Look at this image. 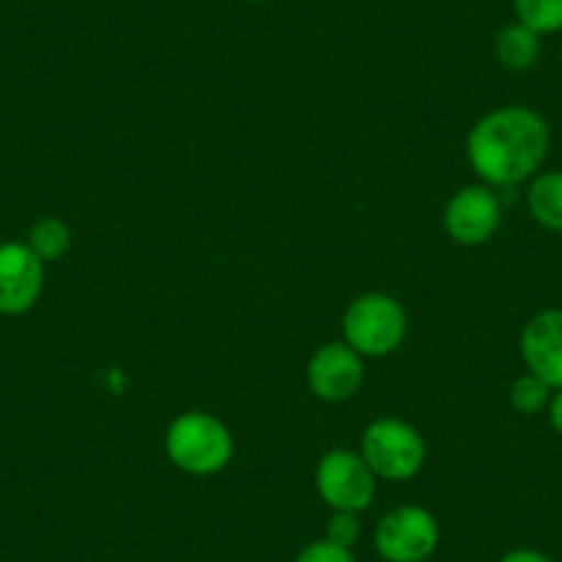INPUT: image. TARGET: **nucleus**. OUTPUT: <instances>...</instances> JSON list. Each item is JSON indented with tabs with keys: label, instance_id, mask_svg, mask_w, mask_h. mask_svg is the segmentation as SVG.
Instances as JSON below:
<instances>
[{
	"label": "nucleus",
	"instance_id": "f257e3e1",
	"mask_svg": "<svg viewBox=\"0 0 562 562\" xmlns=\"http://www.w3.org/2000/svg\"><path fill=\"white\" fill-rule=\"evenodd\" d=\"M551 133L538 111L505 105L485 113L472 127L467 155L474 175L494 188H513L532 180L549 155Z\"/></svg>",
	"mask_w": 562,
	"mask_h": 562
},
{
	"label": "nucleus",
	"instance_id": "f03ea898",
	"mask_svg": "<svg viewBox=\"0 0 562 562\" xmlns=\"http://www.w3.org/2000/svg\"><path fill=\"white\" fill-rule=\"evenodd\" d=\"M166 456L177 469L196 477H210L226 469L235 456V441L226 425L204 411H188L171 422L166 434Z\"/></svg>",
	"mask_w": 562,
	"mask_h": 562
},
{
	"label": "nucleus",
	"instance_id": "7ed1b4c3",
	"mask_svg": "<svg viewBox=\"0 0 562 562\" xmlns=\"http://www.w3.org/2000/svg\"><path fill=\"white\" fill-rule=\"evenodd\" d=\"M408 331V317L397 299L383 293H367L348 306L342 317L345 342L359 356H389L400 348Z\"/></svg>",
	"mask_w": 562,
	"mask_h": 562
},
{
	"label": "nucleus",
	"instance_id": "20e7f679",
	"mask_svg": "<svg viewBox=\"0 0 562 562\" xmlns=\"http://www.w3.org/2000/svg\"><path fill=\"white\" fill-rule=\"evenodd\" d=\"M361 458L372 474L392 483L416 477L425 467V441L419 430L403 419H375L361 436Z\"/></svg>",
	"mask_w": 562,
	"mask_h": 562
},
{
	"label": "nucleus",
	"instance_id": "39448f33",
	"mask_svg": "<svg viewBox=\"0 0 562 562\" xmlns=\"http://www.w3.org/2000/svg\"><path fill=\"white\" fill-rule=\"evenodd\" d=\"M439 540V521L419 505L394 507L375 527V551L383 562H428Z\"/></svg>",
	"mask_w": 562,
	"mask_h": 562
},
{
	"label": "nucleus",
	"instance_id": "423d86ee",
	"mask_svg": "<svg viewBox=\"0 0 562 562\" xmlns=\"http://www.w3.org/2000/svg\"><path fill=\"white\" fill-rule=\"evenodd\" d=\"M375 474L367 467L361 452L331 450L321 458L315 472V485L321 499L331 510L361 513L375 496Z\"/></svg>",
	"mask_w": 562,
	"mask_h": 562
},
{
	"label": "nucleus",
	"instance_id": "0eeeda50",
	"mask_svg": "<svg viewBox=\"0 0 562 562\" xmlns=\"http://www.w3.org/2000/svg\"><path fill=\"white\" fill-rule=\"evenodd\" d=\"M45 290V262L29 243H0V315L20 317L31 312Z\"/></svg>",
	"mask_w": 562,
	"mask_h": 562
},
{
	"label": "nucleus",
	"instance_id": "6e6552de",
	"mask_svg": "<svg viewBox=\"0 0 562 562\" xmlns=\"http://www.w3.org/2000/svg\"><path fill=\"white\" fill-rule=\"evenodd\" d=\"M502 224V202L488 186H469L445 210L447 235L461 246H483Z\"/></svg>",
	"mask_w": 562,
	"mask_h": 562
},
{
	"label": "nucleus",
	"instance_id": "1a4fd4ad",
	"mask_svg": "<svg viewBox=\"0 0 562 562\" xmlns=\"http://www.w3.org/2000/svg\"><path fill=\"white\" fill-rule=\"evenodd\" d=\"M306 381L315 397L326 403H342L353 397L364 383V364L348 342H328L317 348L310 359Z\"/></svg>",
	"mask_w": 562,
	"mask_h": 562
},
{
	"label": "nucleus",
	"instance_id": "9d476101",
	"mask_svg": "<svg viewBox=\"0 0 562 562\" xmlns=\"http://www.w3.org/2000/svg\"><path fill=\"white\" fill-rule=\"evenodd\" d=\"M521 359L532 375L562 389V310H543L524 326Z\"/></svg>",
	"mask_w": 562,
	"mask_h": 562
},
{
	"label": "nucleus",
	"instance_id": "9b49d317",
	"mask_svg": "<svg viewBox=\"0 0 562 562\" xmlns=\"http://www.w3.org/2000/svg\"><path fill=\"white\" fill-rule=\"evenodd\" d=\"M527 210L543 229L562 232V171L532 177L527 188Z\"/></svg>",
	"mask_w": 562,
	"mask_h": 562
},
{
	"label": "nucleus",
	"instance_id": "f8f14e48",
	"mask_svg": "<svg viewBox=\"0 0 562 562\" xmlns=\"http://www.w3.org/2000/svg\"><path fill=\"white\" fill-rule=\"evenodd\" d=\"M494 53L502 67L513 69V72L532 69L540 58V34H535L532 29L516 20L496 34Z\"/></svg>",
	"mask_w": 562,
	"mask_h": 562
},
{
	"label": "nucleus",
	"instance_id": "ddd939ff",
	"mask_svg": "<svg viewBox=\"0 0 562 562\" xmlns=\"http://www.w3.org/2000/svg\"><path fill=\"white\" fill-rule=\"evenodd\" d=\"M31 251L42 259V262H58L61 257H67L69 246H72V232L64 224L61 218H53V215H45V218L34 221L29 229Z\"/></svg>",
	"mask_w": 562,
	"mask_h": 562
},
{
	"label": "nucleus",
	"instance_id": "4468645a",
	"mask_svg": "<svg viewBox=\"0 0 562 562\" xmlns=\"http://www.w3.org/2000/svg\"><path fill=\"white\" fill-rule=\"evenodd\" d=\"M513 12L518 23L540 36L562 31V0H513Z\"/></svg>",
	"mask_w": 562,
	"mask_h": 562
},
{
	"label": "nucleus",
	"instance_id": "2eb2a0df",
	"mask_svg": "<svg viewBox=\"0 0 562 562\" xmlns=\"http://www.w3.org/2000/svg\"><path fill=\"white\" fill-rule=\"evenodd\" d=\"M551 394L554 389L549 383L540 381L538 375L527 372V375H518L510 386V405L518 411L521 416H535L540 411L549 408Z\"/></svg>",
	"mask_w": 562,
	"mask_h": 562
},
{
	"label": "nucleus",
	"instance_id": "dca6fc26",
	"mask_svg": "<svg viewBox=\"0 0 562 562\" xmlns=\"http://www.w3.org/2000/svg\"><path fill=\"white\" fill-rule=\"evenodd\" d=\"M323 538L331 540V543H337V546H345V549H353L356 540L361 538L359 513L334 510V516L328 518V527H326V535H323Z\"/></svg>",
	"mask_w": 562,
	"mask_h": 562
},
{
	"label": "nucleus",
	"instance_id": "f3484780",
	"mask_svg": "<svg viewBox=\"0 0 562 562\" xmlns=\"http://www.w3.org/2000/svg\"><path fill=\"white\" fill-rule=\"evenodd\" d=\"M295 562H356L353 549H345V546L331 543V540L321 538L312 540L310 546L299 551Z\"/></svg>",
	"mask_w": 562,
	"mask_h": 562
},
{
	"label": "nucleus",
	"instance_id": "a211bd4d",
	"mask_svg": "<svg viewBox=\"0 0 562 562\" xmlns=\"http://www.w3.org/2000/svg\"><path fill=\"white\" fill-rule=\"evenodd\" d=\"M499 562H557V560L538 549H510Z\"/></svg>",
	"mask_w": 562,
	"mask_h": 562
},
{
	"label": "nucleus",
	"instance_id": "6ab92c4d",
	"mask_svg": "<svg viewBox=\"0 0 562 562\" xmlns=\"http://www.w3.org/2000/svg\"><path fill=\"white\" fill-rule=\"evenodd\" d=\"M546 411H549L551 428H554V434L562 439V389H557V392L551 394V403Z\"/></svg>",
	"mask_w": 562,
	"mask_h": 562
},
{
	"label": "nucleus",
	"instance_id": "aec40b11",
	"mask_svg": "<svg viewBox=\"0 0 562 562\" xmlns=\"http://www.w3.org/2000/svg\"><path fill=\"white\" fill-rule=\"evenodd\" d=\"M251 3H265V0H251Z\"/></svg>",
	"mask_w": 562,
	"mask_h": 562
}]
</instances>
